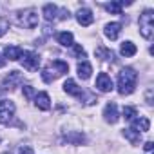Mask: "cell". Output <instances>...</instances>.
I'll list each match as a JSON object with an SVG mask.
<instances>
[{
  "mask_svg": "<svg viewBox=\"0 0 154 154\" xmlns=\"http://www.w3.org/2000/svg\"><path fill=\"white\" fill-rule=\"evenodd\" d=\"M123 136L132 143V145H138L140 140H141V132L134 131V129H123Z\"/></svg>",
  "mask_w": 154,
  "mask_h": 154,
  "instance_id": "d6986e66",
  "label": "cell"
},
{
  "mask_svg": "<svg viewBox=\"0 0 154 154\" xmlns=\"http://www.w3.org/2000/svg\"><path fill=\"white\" fill-rule=\"evenodd\" d=\"M22 53H24V51H22L20 47H17V45H8V47L4 49V58L17 62V60L22 58Z\"/></svg>",
  "mask_w": 154,
  "mask_h": 154,
  "instance_id": "5bb4252c",
  "label": "cell"
},
{
  "mask_svg": "<svg viewBox=\"0 0 154 154\" xmlns=\"http://www.w3.org/2000/svg\"><path fill=\"white\" fill-rule=\"evenodd\" d=\"M147 103H149V105L152 103V91H149V93H147Z\"/></svg>",
  "mask_w": 154,
  "mask_h": 154,
  "instance_id": "f546056e",
  "label": "cell"
},
{
  "mask_svg": "<svg viewBox=\"0 0 154 154\" xmlns=\"http://www.w3.org/2000/svg\"><path fill=\"white\" fill-rule=\"evenodd\" d=\"M18 20H20V24H22L24 27L33 29V27H36V24H38V11L33 9V8L24 9V11L18 13Z\"/></svg>",
  "mask_w": 154,
  "mask_h": 154,
  "instance_id": "277c9868",
  "label": "cell"
},
{
  "mask_svg": "<svg viewBox=\"0 0 154 154\" xmlns=\"http://www.w3.org/2000/svg\"><path fill=\"white\" fill-rule=\"evenodd\" d=\"M76 20H78V24H80V26H84V27L91 26V24H93V20H94L93 11H91V9H87V8H80L78 11H76Z\"/></svg>",
  "mask_w": 154,
  "mask_h": 154,
  "instance_id": "ba28073f",
  "label": "cell"
},
{
  "mask_svg": "<svg viewBox=\"0 0 154 154\" xmlns=\"http://www.w3.org/2000/svg\"><path fill=\"white\" fill-rule=\"evenodd\" d=\"M103 118H105V122H107V123H116V122L120 120L118 107H116V103H114V102H111V103H107V105H105V109H103Z\"/></svg>",
  "mask_w": 154,
  "mask_h": 154,
  "instance_id": "9c48e42d",
  "label": "cell"
},
{
  "mask_svg": "<svg viewBox=\"0 0 154 154\" xmlns=\"http://www.w3.org/2000/svg\"><path fill=\"white\" fill-rule=\"evenodd\" d=\"M22 93H24V96H26L27 100H33V98L36 96V94H35V89H33L31 85H24V87H22Z\"/></svg>",
  "mask_w": 154,
  "mask_h": 154,
  "instance_id": "d4e9b609",
  "label": "cell"
},
{
  "mask_svg": "<svg viewBox=\"0 0 154 154\" xmlns=\"http://www.w3.org/2000/svg\"><path fill=\"white\" fill-rule=\"evenodd\" d=\"M22 82V76H20V72L18 71H11L6 78H4V82H2V85H0V93H8V91H13L15 89V85H18Z\"/></svg>",
  "mask_w": 154,
  "mask_h": 154,
  "instance_id": "8992f818",
  "label": "cell"
},
{
  "mask_svg": "<svg viewBox=\"0 0 154 154\" xmlns=\"http://www.w3.org/2000/svg\"><path fill=\"white\" fill-rule=\"evenodd\" d=\"M72 49H74V54H76V56H82V58L85 56V49H84L80 44H72Z\"/></svg>",
  "mask_w": 154,
  "mask_h": 154,
  "instance_id": "4316f807",
  "label": "cell"
},
{
  "mask_svg": "<svg viewBox=\"0 0 154 154\" xmlns=\"http://www.w3.org/2000/svg\"><path fill=\"white\" fill-rule=\"evenodd\" d=\"M47 67L51 69V72L56 76V78H58V76H62V74H65V72H69V65H67L65 62H62V60H54V62L49 63Z\"/></svg>",
  "mask_w": 154,
  "mask_h": 154,
  "instance_id": "7c38bea8",
  "label": "cell"
},
{
  "mask_svg": "<svg viewBox=\"0 0 154 154\" xmlns=\"http://www.w3.org/2000/svg\"><path fill=\"white\" fill-rule=\"evenodd\" d=\"M20 60H22L24 69H27V71H36L40 67V56L33 51H24Z\"/></svg>",
  "mask_w": 154,
  "mask_h": 154,
  "instance_id": "5b68a950",
  "label": "cell"
},
{
  "mask_svg": "<svg viewBox=\"0 0 154 154\" xmlns=\"http://www.w3.org/2000/svg\"><path fill=\"white\" fill-rule=\"evenodd\" d=\"M94 87H96L100 93H109V91L114 89V84H112L111 76H109L107 72H100L98 78H96V85H94Z\"/></svg>",
  "mask_w": 154,
  "mask_h": 154,
  "instance_id": "52a82bcc",
  "label": "cell"
},
{
  "mask_svg": "<svg viewBox=\"0 0 154 154\" xmlns=\"http://www.w3.org/2000/svg\"><path fill=\"white\" fill-rule=\"evenodd\" d=\"M136 80H138V74L132 67H125L118 72V93L122 96L131 94L136 87Z\"/></svg>",
  "mask_w": 154,
  "mask_h": 154,
  "instance_id": "6da1fadb",
  "label": "cell"
},
{
  "mask_svg": "<svg viewBox=\"0 0 154 154\" xmlns=\"http://www.w3.org/2000/svg\"><path fill=\"white\" fill-rule=\"evenodd\" d=\"M4 154H11V150H8V152H4Z\"/></svg>",
  "mask_w": 154,
  "mask_h": 154,
  "instance_id": "d6a6232c",
  "label": "cell"
},
{
  "mask_svg": "<svg viewBox=\"0 0 154 154\" xmlns=\"http://www.w3.org/2000/svg\"><path fill=\"white\" fill-rule=\"evenodd\" d=\"M63 91L67 93V94H71V96H76V98H82L84 96V91H82V87H78V84H76L74 80H65V84H63Z\"/></svg>",
  "mask_w": 154,
  "mask_h": 154,
  "instance_id": "30bf717a",
  "label": "cell"
},
{
  "mask_svg": "<svg viewBox=\"0 0 154 154\" xmlns=\"http://www.w3.org/2000/svg\"><path fill=\"white\" fill-rule=\"evenodd\" d=\"M136 51H138V49H136V45H134L132 42H129V40H127V42H123V44H122V47H120V53H122L123 56H134V54H136Z\"/></svg>",
  "mask_w": 154,
  "mask_h": 154,
  "instance_id": "ffe728a7",
  "label": "cell"
},
{
  "mask_svg": "<svg viewBox=\"0 0 154 154\" xmlns=\"http://www.w3.org/2000/svg\"><path fill=\"white\" fill-rule=\"evenodd\" d=\"M58 44H62L63 47H72V44H74V36H72V33H69V31L60 33V35H58Z\"/></svg>",
  "mask_w": 154,
  "mask_h": 154,
  "instance_id": "ac0fdd59",
  "label": "cell"
},
{
  "mask_svg": "<svg viewBox=\"0 0 154 154\" xmlns=\"http://www.w3.org/2000/svg\"><path fill=\"white\" fill-rule=\"evenodd\" d=\"M140 33L147 40H150L154 35V13L150 9H145L140 15Z\"/></svg>",
  "mask_w": 154,
  "mask_h": 154,
  "instance_id": "7a4b0ae2",
  "label": "cell"
},
{
  "mask_svg": "<svg viewBox=\"0 0 154 154\" xmlns=\"http://www.w3.org/2000/svg\"><path fill=\"white\" fill-rule=\"evenodd\" d=\"M18 154H33V149H31V147H22V149L18 150Z\"/></svg>",
  "mask_w": 154,
  "mask_h": 154,
  "instance_id": "f1b7e54d",
  "label": "cell"
},
{
  "mask_svg": "<svg viewBox=\"0 0 154 154\" xmlns=\"http://www.w3.org/2000/svg\"><path fill=\"white\" fill-rule=\"evenodd\" d=\"M103 33H105V36H107L109 40H116V38L120 36V33H122V24H120V22H111V24L105 26Z\"/></svg>",
  "mask_w": 154,
  "mask_h": 154,
  "instance_id": "8fae6325",
  "label": "cell"
},
{
  "mask_svg": "<svg viewBox=\"0 0 154 154\" xmlns=\"http://www.w3.org/2000/svg\"><path fill=\"white\" fill-rule=\"evenodd\" d=\"M35 105L40 109V111H49L51 109V98L47 93H38L35 96Z\"/></svg>",
  "mask_w": 154,
  "mask_h": 154,
  "instance_id": "4fadbf2b",
  "label": "cell"
},
{
  "mask_svg": "<svg viewBox=\"0 0 154 154\" xmlns=\"http://www.w3.org/2000/svg\"><path fill=\"white\" fill-rule=\"evenodd\" d=\"M78 76L82 80H87V78H91V72H93V65L89 63V62H85V60H82V62H78Z\"/></svg>",
  "mask_w": 154,
  "mask_h": 154,
  "instance_id": "9a60e30c",
  "label": "cell"
},
{
  "mask_svg": "<svg viewBox=\"0 0 154 154\" xmlns=\"http://www.w3.org/2000/svg\"><path fill=\"white\" fill-rule=\"evenodd\" d=\"M4 65H6V58L0 54V67H4Z\"/></svg>",
  "mask_w": 154,
  "mask_h": 154,
  "instance_id": "1f68e13d",
  "label": "cell"
},
{
  "mask_svg": "<svg viewBox=\"0 0 154 154\" xmlns=\"http://www.w3.org/2000/svg\"><path fill=\"white\" fill-rule=\"evenodd\" d=\"M136 116H138V114H136V109H134V107H123V118H125V120L132 122Z\"/></svg>",
  "mask_w": 154,
  "mask_h": 154,
  "instance_id": "cb8c5ba5",
  "label": "cell"
},
{
  "mask_svg": "<svg viewBox=\"0 0 154 154\" xmlns=\"http://www.w3.org/2000/svg\"><path fill=\"white\" fill-rule=\"evenodd\" d=\"M15 103L11 100H0V123L9 125L15 118Z\"/></svg>",
  "mask_w": 154,
  "mask_h": 154,
  "instance_id": "3957f363",
  "label": "cell"
},
{
  "mask_svg": "<svg viewBox=\"0 0 154 154\" xmlns=\"http://www.w3.org/2000/svg\"><path fill=\"white\" fill-rule=\"evenodd\" d=\"M65 140H67V141H76V143H84V141H85V136L80 134V132H76V134L72 132V134H67Z\"/></svg>",
  "mask_w": 154,
  "mask_h": 154,
  "instance_id": "603a6c76",
  "label": "cell"
},
{
  "mask_svg": "<svg viewBox=\"0 0 154 154\" xmlns=\"http://www.w3.org/2000/svg\"><path fill=\"white\" fill-rule=\"evenodd\" d=\"M60 18H69V11L62 9V15H60Z\"/></svg>",
  "mask_w": 154,
  "mask_h": 154,
  "instance_id": "4dcf8cb0",
  "label": "cell"
},
{
  "mask_svg": "<svg viewBox=\"0 0 154 154\" xmlns=\"http://www.w3.org/2000/svg\"><path fill=\"white\" fill-rule=\"evenodd\" d=\"M42 13H44V18H45L47 22H51V20H54V18H56L58 8H56V6H53V4H45V6H44V9H42Z\"/></svg>",
  "mask_w": 154,
  "mask_h": 154,
  "instance_id": "e0dca14e",
  "label": "cell"
},
{
  "mask_svg": "<svg viewBox=\"0 0 154 154\" xmlns=\"http://www.w3.org/2000/svg\"><path fill=\"white\" fill-rule=\"evenodd\" d=\"M105 8H107V11L112 13V15H122V8H123V6H122L120 2H111V4H107Z\"/></svg>",
  "mask_w": 154,
  "mask_h": 154,
  "instance_id": "44dd1931",
  "label": "cell"
},
{
  "mask_svg": "<svg viewBox=\"0 0 154 154\" xmlns=\"http://www.w3.org/2000/svg\"><path fill=\"white\" fill-rule=\"evenodd\" d=\"M143 150H145V154H154V143L152 141H147L143 145Z\"/></svg>",
  "mask_w": 154,
  "mask_h": 154,
  "instance_id": "83f0119b",
  "label": "cell"
},
{
  "mask_svg": "<svg viewBox=\"0 0 154 154\" xmlns=\"http://www.w3.org/2000/svg\"><path fill=\"white\" fill-rule=\"evenodd\" d=\"M8 29H9V22H8V18H0V36H4V35L8 33Z\"/></svg>",
  "mask_w": 154,
  "mask_h": 154,
  "instance_id": "484cf974",
  "label": "cell"
},
{
  "mask_svg": "<svg viewBox=\"0 0 154 154\" xmlns=\"http://www.w3.org/2000/svg\"><path fill=\"white\" fill-rule=\"evenodd\" d=\"M149 127H150L149 118L140 116V118H134V120H132V127H131V129H134V131H138V132H145V131H149Z\"/></svg>",
  "mask_w": 154,
  "mask_h": 154,
  "instance_id": "2e32d148",
  "label": "cell"
},
{
  "mask_svg": "<svg viewBox=\"0 0 154 154\" xmlns=\"http://www.w3.org/2000/svg\"><path fill=\"white\" fill-rule=\"evenodd\" d=\"M96 56H100L102 60H112V51H109V49H103V47H98L96 49Z\"/></svg>",
  "mask_w": 154,
  "mask_h": 154,
  "instance_id": "7402d4cb",
  "label": "cell"
}]
</instances>
